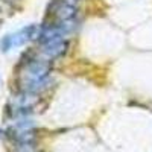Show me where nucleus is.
<instances>
[{
  "label": "nucleus",
  "instance_id": "f257e3e1",
  "mask_svg": "<svg viewBox=\"0 0 152 152\" xmlns=\"http://www.w3.org/2000/svg\"><path fill=\"white\" fill-rule=\"evenodd\" d=\"M52 72V64L47 59H32L29 61L20 75V82L23 90L28 93H38L47 87L49 75Z\"/></svg>",
  "mask_w": 152,
  "mask_h": 152
},
{
  "label": "nucleus",
  "instance_id": "f03ea898",
  "mask_svg": "<svg viewBox=\"0 0 152 152\" xmlns=\"http://www.w3.org/2000/svg\"><path fill=\"white\" fill-rule=\"evenodd\" d=\"M40 44H41V55L47 61H53V59L62 56L67 52V47H69V43L62 37L52 38V40H47Z\"/></svg>",
  "mask_w": 152,
  "mask_h": 152
},
{
  "label": "nucleus",
  "instance_id": "7ed1b4c3",
  "mask_svg": "<svg viewBox=\"0 0 152 152\" xmlns=\"http://www.w3.org/2000/svg\"><path fill=\"white\" fill-rule=\"evenodd\" d=\"M38 34H40V31L37 29L35 24L26 26V28L20 29L18 32L9 35V38H11V46H12V47H20V46H23V44H26L28 41L34 40L35 37H38Z\"/></svg>",
  "mask_w": 152,
  "mask_h": 152
}]
</instances>
